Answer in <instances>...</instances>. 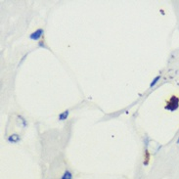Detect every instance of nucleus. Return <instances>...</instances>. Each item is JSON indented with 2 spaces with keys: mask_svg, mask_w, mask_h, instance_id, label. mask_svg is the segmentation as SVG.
<instances>
[{
  "mask_svg": "<svg viewBox=\"0 0 179 179\" xmlns=\"http://www.w3.org/2000/svg\"><path fill=\"white\" fill-rule=\"evenodd\" d=\"M160 78H162V76H160V75H157L156 78L152 80V82L150 83V88H153V87H155L157 83H158V82L160 81Z\"/></svg>",
  "mask_w": 179,
  "mask_h": 179,
  "instance_id": "nucleus-6",
  "label": "nucleus"
},
{
  "mask_svg": "<svg viewBox=\"0 0 179 179\" xmlns=\"http://www.w3.org/2000/svg\"><path fill=\"white\" fill-rule=\"evenodd\" d=\"M60 179H74V174L70 169H66Z\"/></svg>",
  "mask_w": 179,
  "mask_h": 179,
  "instance_id": "nucleus-5",
  "label": "nucleus"
},
{
  "mask_svg": "<svg viewBox=\"0 0 179 179\" xmlns=\"http://www.w3.org/2000/svg\"><path fill=\"white\" fill-rule=\"evenodd\" d=\"M69 115H70V111H69V110L60 113L59 116H58V120H59V122H63V120H66V119L69 118Z\"/></svg>",
  "mask_w": 179,
  "mask_h": 179,
  "instance_id": "nucleus-4",
  "label": "nucleus"
},
{
  "mask_svg": "<svg viewBox=\"0 0 179 179\" xmlns=\"http://www.w3.org/2000/svg\"><path fill=\"white\" fill-rule=\"evenodd\" d=\"M176 143L179 144V137H178V139H177V141H176Z\"/></svg>",
  "mask_w": 179,
  "mask_h": 179,
  "instance_id": "nucleus-9",
  "label": "nucleus"
},
{
  "mask_svg": "<svg viewBox=\"0 0 179 179\" xmlns=\"http://www.w3.org/2000/svg\"><path fill=\"white\" fill-rule=\"evenodd\" d=\"M40 47H43V48H45V45H44V42L43 41H39V44H38Z\"/></svg>",
  "mask_w": 179,
  "mask_h": 179,
  "instance_id": "nucleus-8",
  "label": "nucleus"
},
{
  "mask_svg": "<svg viewBox=\"0 0 179 179\" xmlns=\"http://www.w3.org/2000/svg\"><path fill=\"white\" fill-rule=\"evenodd\" d=\"M20 140H21V137H20V135H18V134H12L8 137V142H10V143H12V144H16Z\"/></svg>",
  "mask_w": 179,
  "mask_h": 179,
  "instance_id": "nucleus-3",
  "label": "nucleus"
},
{
  "mask_svg": "<svg viewBox=\"0 0 179 179\" xmlns=\"http://www.w3.org/2000/svg\"><path fill=\"white\" fill-rule=\"evenodd\" d=\"M149 142H150V139H149V137H147L146 136L145 138H144V144H145V148L147 149V147H148V145H149Z\"/></svg>",
  "mask_w": 179,
  "mask_h": 179,
  "instance_id": "nucleus-7",
  "label": "nucleus"
},
{
  "mask_svg": "<svg viewBox=\"0 0 179 179\" xmlns=\"http://www.w3.org/2000/svg\"><path fill=\"white\" fill-rule=\"evenodd\" d=\"M43 34H44V30L41 28H39L35 31L31 32L30 34V39L34 40V41H38V40L41 39V37L43 36Z\"/></svg>",
  "mask_w": 179,
  "mask_h": 179,
  "instance_id": "nucleus-2",
  "label": "nucleus"
},
{
  "mask_svg": "<svg viewBox=\"0 0 179 179\" xmlns=\"http://www.w3.org/2000/svg\"><path fill=\"white\" fill-rule=\"evenodd\" d=\"M179 107V98L176 95H172L166 102V106H164V109L169 112L176 111Z\"/></svg>",
  "mask_w": 179,
  "mask_h": 179,
  "instance_id": "nucleus-1",
  "label": "nucleus"
}]
</instances>
